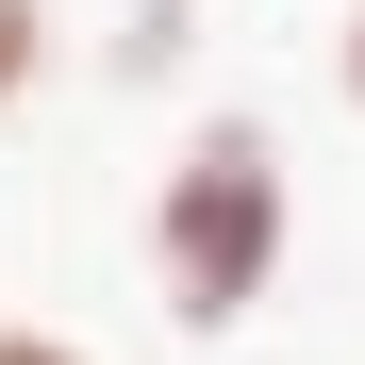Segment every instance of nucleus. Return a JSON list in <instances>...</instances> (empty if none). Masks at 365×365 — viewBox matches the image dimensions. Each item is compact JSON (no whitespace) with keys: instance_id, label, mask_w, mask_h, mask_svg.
Returning <instances> with one entry per match:
<instances>
[{"instance_id":"f03ea898","label":"nucleus","mask_w":365,"mask_h":365,"mask_svg":"<svg viewBox=\"0 0 365 365\" xmlns=\"http://www.w3.org/2000/svg\"><path fill=\"white\" fill-rule=\"evenodd\" d=\"M50 83V0H0V116Z\"/></svg>"},{"instance_id":"f257e3e1","label":"nucleus","mask_w":365,"mask_h":365,"mask_svg":"<svg viewBox=\"0 0 365 365\" xmlns=\"http://www.w3.org/2000/svg\"><path fill=\"white\" fill-rule=\"evenodd\" d=\"M282 250H299V182H282V133L266 116H200L150 182V299L166 332H250L282 299Z\"/></svg>"},{"instance_id":"20e7f679","label":"nucleus","mask_w":365,"mask_h":365,"mask_svg":"<svg viewBox=\"0 0 365 365\" xmlns=\"http://www.w3.org/2000/svg\"><path fill=\"white\" fill-rule=\"evenodd\" d=\"M332 83H349V100H365V0H349V34H332Z\"/></svg>"},{"instance_id":"7ed1b4c3","label":"nucleus","mask_w":365,"mask_h":365,"mask_svg":"<svg viewBox=\"0 0 365 365\" xmlns=\"http://www.w3.org/2000/svg\"><path fill=\"white\" fill-rule=\"evenodd\" d=\"M0 365H100L83 332H34V316H0Z\"/></svg>"}]
</instances>
